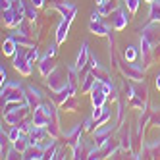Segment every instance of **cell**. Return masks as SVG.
Returning a JSON list of instances; mask_svg holds the SVG:
<instances>
[{"mask_svg":"<svg viewBox=\"0 0 160 160\" xmlns=\"http://www.w3.org/2000/svg\"><path fill=\"white\" fill-rule=\"evenodd\" d=\"M2 98L4 102H25V95L19 83H6L2 85Z\"/></svg>","mask_w":160,"mask_h":160,"instance_id":"1","label":"cell"},{"mask_svg":"<svg viewBox=\"0 0 160 160\" xmlns=\"http://www.w3.org/2000/svg\"><path fill=\"white\" fill-rule=\"evenodd\" d=\"M14 68L19 72V73H23V75H29L31 73V62L27 58V48L23 47V44H19L16 54H14Z\"/></svg>","mask_w":160,"mask_h":160,"instance_id":"2","label":"cell"},{"mask_svg":"<svg viewBox=\"0 0 160 160\" xmlns=\"http://www.w3.org/2000/svg\"><path fill=\"white\" fill-rule=\"evenodd\" d=\"M68 83V79H66V72L62 70V68H54L52 70V73L48 75V81H47V85L54 91V93H58V91H62Z\"/></svg>","mask_w":160,"mask_h":160,"instance_id":"3","label":"cell"},{"mask_svg":"<svg viewBox=\"0 0 160 160\" xmlns=\"http://www.w3.org/2000/svg\"><path fill=\"white\" fill-rule=\"evenodd\" d=\"M2 14H4V25L6 27H16V25H19L21 21H23V14H19L18 10H14V8H8V10H2Z\"/></svg>","mask_w":160,"mask_h":160,"instance_id":"4","label":"cell"},{"mask_svg":"<svg viewBox=\"0 0 160 160\" xmlns=\"http://www.w3.org/2000/svg\"><path fill=\"white\" fill-rule=\"evenodd\" d=\"M110 135H112V125H98L97 131H95V141H97V147H104L108 141H110Z\"/></svg>","mask_w":160,"mask_h":160,"instance_id":"5","label":"cell"},{"mask_svg":"<svg viewBox=\"0 0 160 160\" xmlns=\"http://www.w3.org/2000/svg\"><path fill=\"white\" fill-rule=\"evenodd\" d=\"M110 16H112V25L116 27V29H123L125 25H128V21H129V16L125 14V10H123V8L114 10Z\"/></svg>","mask_w":160,"mask_h":160,"instance_id":"6","label":"cell"},{"mask_svg":"<svg viewBox=\"0 0 160 160\" xmlns=\"http://www.w3.org/2000/svg\"><path fill=\"white\" fill-rule=\"evenodd\" d=\"M72 19H73V16H66L62 19V23L58 25V29H56V42H64L66 41V35H68V29H70Z\"/></svg>","mask_w":160,"mask_h":160,"instance_id":"7","label":"cell"},{"mask_svg":"<svg viewBox=\"0 0 160 160\" xmlns=\"http://www.w3.org/2000/svg\"><path fill=\"white\" fill-rule=\"evenodd\" d=\"M87 60H89V44H87V42H83L81 52H79L77 62H75V70H77V72H81L83 68H87V64H89Z\"/></svg>","mask_w":160,"mask_h":160,"instance_id":"8","label":"cell"},{"mask_svg":"<svg viewBox=\"0 0 160 160\" xmlns=\"http://www.w3.org/2000/svg\"><path fill=\"white\" fill-rule=\"evenodd\" d=\"M23 158H29V160H41V158H44V148H41L39 145H31L27 151L23 152Z\"/></svg>","mask_w":160,"mask_h":160,"instance_id":"9","label":"cell"},{"mask_svg":"<svg viewBox=\"0 0 160 160\" xmlns=\"http://www.w3.org/2000/svg\"><path fill=\"white\" fill-rule=\"evenodd\" d=\"M91 31L95 35H108L110 33V25L104 23L102 19H97V21H91Z\"/></svg>","mask_w":160,"mask_h":160,"instance_id":"10","label":"cell"},{"mask_svg":"<svg viewBox=\"0 0 160 160\" xmlns=\"http://www.w3.org/2000/svg\"><path fill=\"white\" fill-rule=\"evenodd\" d=\"M39 70H41V73H42L44 77H48V75L52 73V70H54L52 56H47V54H44V58H42V60H41V64H39Z\"/></svg>","mask_w":160,"mask_h":160,"instance_id":"11","label":"cell"},{"mask_svg":"<svg viewBox=\"0 0 160 160\" xmlns=\"http://www.w3.org/2000/svg\"><path fill=\"white\" fill-rule=\"evenodd\" d=\"M16 50H18V41L10 35V37L4 41V44H2V52H4V56H14Z\"/></svg>","mask_w":160,"mask_h":160,"instance_id":"12","label":"cell"},{"mask_svg":"<svg viewBox=\"0 0 160 160\" xmlns=\"http://www.w3.org/2000/svg\"><path fill=\"white\" fill-rule=\"evenodd\" d=\"M54 8L60 10V12L64 14V18H66V16H75V12H77V8H75L73 4H70V2H56Z\"/></svg>","mask_w":160,"mask_h":160,"instance_id":"13","label":"cell"},{"mask_svg":"<svg viewBox=\"0 0 160 160\" xmlns=\"http://www.w3.org/2000/svg\"><path fill=\"white\" fill-rule=\"evenodd\" d=\"M25 98H27V104L29 106H39V100H41V93H39V89H35V87H29V95H25Z\"/></svg>","mask_w":160,"mask_h":160,"instance_id":"14","label":"cell"},{"mask_svg":"<svg viewBox=\"0 0 160 160\" xmlns=\"http://www.w3.org/2000/svg\"><path fill=\"white\" fill-rule=\"evenodd\" d=\"M81 93H89V91H93V87H95V83H97V79H95V73L91 72V73H87V77L85 79H81Z\"/></svg>","mask_w":160,"mask_h":160,"instance_id":"15","label":"cell"},{"mask_svg":"<svg viewBox=\"0 0 160 160\" xmlns=\"http://www.w3.org/2000/svg\"><path fill=\"white\" fill-rule=\"evenodd\" d=\"M66 139H68V143H70V145H75L79 139H81V125H75L72 131H68L66 133Z\"/></svg>","mask_w":160,"mask_h":160,"instance_id":"16","label":"cell"},{"mask_svg":"<svg viewBox=\"0 0 160 160\" xmlns=\"http://www.w3.org/2000/svg\"><path fill=\"white\" fill-rule=\"evenodd\" d=\"M151 21H160V0L151 2V14H148Z\"/></svg>","mask_w":160,"mask_h":160,"instance_id":"17","label":"cell"},{"mask_svg":"<svg viewBox=\"0 0 160 160\" xmlns=\"http://www.w3.org/2000/svg\"><path fill=\"white\" fill-rule=\"evenodd\" d=\"M23 135V131L19 129V125H12V129L8 131V137H10V143H14V141H18L19 137Z\"/></svg>","mask_w":160,"mask_h":160,"instance_id":"18","label":"cell"},{"mask_svg":"<svg viewBox=\"0 0 160 160\" xmlns=\"http://www.w3.org/2000/svg\"><path fill=\"white\" fill-rule=\"evenodd\" d=\"M35 8H37V6L33 4V2H31V4H29V2H25V18H29L31 21H35V18H37Z\"/></svg>","mask_w":160,"mask_h":160,"instance_id":"19","label":"cell"},{"mask_svg":"<svg viewBox=\"0 0 160 160\" xmlns=\"http://www.w3.org/2000/svg\"><path fill=\"white\" fill-rule=\"evenodd\" d=\"M114 12V6H112V0H106L104 4H100V14L102 16H108Z\"/></svg>","mask_w":160,"mask_h":160,"instance_id":"20","label":"cell"},{"mask_svg":"<svg viewBox=\"0 0 160 160\" xmlns=\"http://www.w3.org/2000/svg\"><path fill=\"white\" fill-rule=\"evenodd\" d=\"M123 4L128 6L129 14H135V12H137V8H139V0H123Z\"/></svg>","mask_w":160,"mask_h":160,"instance_id":"21","label":"cell"},{"mask_svg":"<svg viewBox=\"0 0 160 160\" xmlns=\"http://www.w3.org/2000/svg\"><path fill=\"white\" fill-rule=\"evenodd\" d=\"M56 154H58V148H56L54 143L48 148H44V158H56Z\"/></svg>","mask_w":160,"mask_h":160,"instance_id":"22","label":"cell"},{"mask_svg":"<svg viewBox=\"0 0 160 160\" xmlns=\"http://www.w3.org/2000/svg\"><path fill=\"white\" fill-rule=\"evenodd\" d=\"M137 58V50H135V47H128L125 48V60L128 62H133Z\"/></svg>","mask_w":160,"mask_h":160,"instance_id":"23","label":"cell"},{"mask_svg":"<svg viewBox=\"0 0 160 160\" xmlns=\"http://www.w3.org/2000/svg\"><path fill=\"white\" fill-rule=\"evenodd\" d=\"M27 58H29V62L33 64L37 58H39V50L37 48H29V52H27Z\"/></svg>","mask_w":160,"mask_h":160,"instance_id":"24","label":"cell"},{"mask_svg":"<svg viewBox=\"0 0 160 160\" xmlns=\"http://www.w3.org/2000/svg\"><path fill=\"white\" fill-rule=\"evenodd\" d=\"M108 120H110V112H108V110H104V114H102V116L97 120V123H98V125H104Z\"/></svg>","mask_w":160,"mask_h":160,"instance_id":"25","label":"cell"},{"mask_svg":"<svg viewBox=\"0 0 160 160\" xmlns=\"http://www.w3.org/2000/svg\"><path fill=\"white\" fill-rule=\"evenodd\" d=\"M18 125H19V129L23 131V133H29V131H31V128H33L31 123H27V122H23V120H21V122H19Z\"/></svg>","mask_w":160,"mask_h":160,"instance_id":"26","label":"cell"},{"mask_svg":"<svg viewBox=\"0 0 160 160\" xmlns=\"http://www.w3.org/2000/svg\"><path fill=\"white\" fill-rule=\"evenodd\" d=\"M102 114H104V108H102V106H95V110H93V118L98 120Z\"/></svg>","mask_w":160,"mask_h":160,"instance_id":"27","label":"cell"},{"mask_svg":"<svg viewBox=\"0 0 160 160\" xmlns=\"http://www.w3.org/2000/svg\"><path fill=\"white\" fill-rule=\"evenodd\" d=\"M64 108H68V110H73V108H75V100H73V98H70L68 102H64Z\"/></svg>","mask_w":160,"mask_h":160,"instance_id":"28","label":"cell"},{"mask_svg":"<svg viewBox=\"0 0 160 160\" xmlns=\"http://www.w3.org/2000/svg\"><path fill=\"white\" fill-rule=\"evenodd\" d=\"M0 2H2V10L12 8V0H0Z\"/></svg>","mask_w":160,"mask_h":160,"instance_id":"29","label":"cell"},{"mask_svg":"<svg viewBox=\"0 0 160 160\" xmlns=\"http://www.w3.org/2000/svg\"><path fill=\"white\" fill-rule=\"evenodd\" d=\"M54 54H56V44H50L47 50V56H54Z\"/></svg>","mask_w":160,"mask_h":160,"instance_id":"30","label":"cell"},{"mask_svg":"<svg viewBox=\"0 0 160 160\" xmlns=\"http://www.w3.org/2000/svg\"><path fill=\"white\" fill-rule=\"evenodd\" d=\"M0 77H2V85L6 83V70L2 68V70H0Z\"/></svg>","mask_w":160,"mask_h":160,"instance_id":"31","label":"cell"},{"mask_svg":"<svg viewBox=\"0 0 160 160\" xmlns=\"http://www.w3.org/2000/svg\"><path fill=\"white\" fill-rule=\"evenodd\" d=\"M31 2H33V4H35L37 8H41V6L44 4V0H31Z\"/></svg>","mask_w":160,"mask_h":160,"instance_id":"32","label":"cell"},{"mask_svg":"<svg viewBox=\"0 0 160 160\" xmlns=\"http://www.w3.org/2000/svg\"><path fill=\"white\" fill-rule=\"evenodd\" d=\"M156 87H158V89H160V75H158V77H156Z\"/></svg>","mask_w":160,"mask_h":160,"instance_id":"33","label":"cell"},{"mask_svg":"<svg viewBox=\"0 0 160 160\" xmlns=\"http://www.w3.org/2000/svg\"><path fill=\"white\" fill-rule=\"evenodd\" d=\"M145 2H154V0H145Z\"/></svg>","mask_w":160,"mask_h":160,"instance_id":"34","label":"cell"}]
</instances>
